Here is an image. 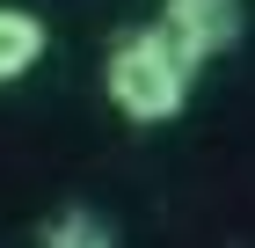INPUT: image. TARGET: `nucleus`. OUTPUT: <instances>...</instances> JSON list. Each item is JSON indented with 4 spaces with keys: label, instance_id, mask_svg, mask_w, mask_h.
<instances>
[{
    "label": "nucleus",
    "instance_id": "nucleus-1",
    "mask_svg": "<svg viewBox=\"0 0 255 248\" xmlns=\"http://www.w3.org/2000/svg\"><path fill=\"white\" fill-rule=\"evenodd\" d=\"M102 95L124 124H175L197 95V66L175 51V37L146 22V29H117L110 58H102Z\"/></svg>",
    "mask_w": 255,
    "mask_h": 248
},
{
    "label": "nucleus",
    "instance_id": "nucleus-2",
    "mask_svg": "<svg viewBox=\"0 0 255 248\" xmlns=\"http://www.w3.org/2000/svg\"><path fill=\"white\" fill-rule=\"evenodd\" d=\"M160 29H168L175 51L204 73L212 58H226L248 37V0H160Z\"/></svg>",
    "mask_w": 255,
    "mask_h": 248
},
{
    "label": "nucleus",
    "instance_id": "nucleus-3",
    "mask_svg": "<svg viewBox=\"0 0 255 248\" xmlns=\"http://www.w3.org/2000/svg\"><path fill=\"white\" fill-rule=\"evenodd\" d=\"M51 51V29H44L37 7H15V0H0V88H15L29 80Z\"/></svg>",
    "mask_w": 255,
    "mask_h": 248
},
{
    "label": "nucleus",
    "instance_id": "nucleus-4",
    "mask_svg": "<svg viewBox=\"0 0 255 248\" xmlns=\"http://www.w3.org/2000/svg\"><path fill=\"white\" fill-rule=\"evenodd\" d=\"M37 241H44V248H117V227H110L102 212H88V205H66V212L44 219Z\"/></svg>",
    "mask_w": 255,
    "mask_h": 248
}]
</instances>
